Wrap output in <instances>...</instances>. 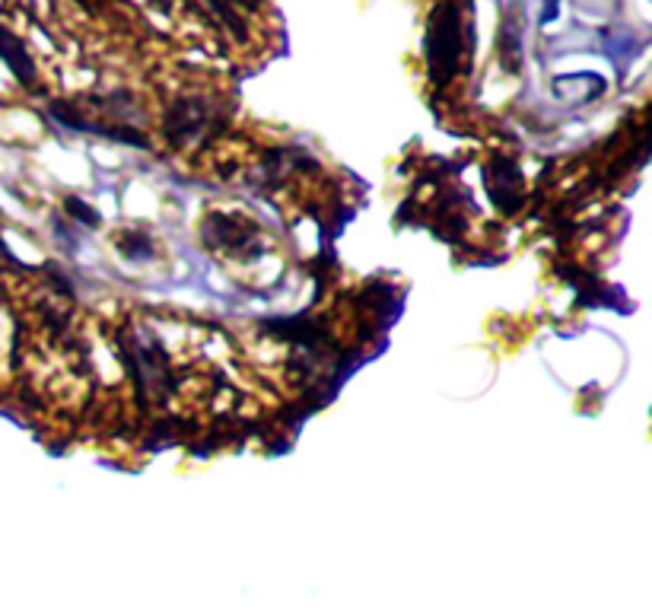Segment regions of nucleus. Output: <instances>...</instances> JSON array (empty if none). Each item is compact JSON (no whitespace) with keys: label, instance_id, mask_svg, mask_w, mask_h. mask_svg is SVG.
<instances>
[{"label":"nucleus","instance_id":"obj_4","mask_svg":"<svg viewBox=\"0 0 652 611\" xmlns=\"http://www.w3.org/2000/svg\"><path fill=\"white\" fill-rule=\"evenodd\" d=\"M207 3L214 7V13H217V17L223 20V23H226V26L233 29L236 35H243V17H239V13L233 10V3H229V0H207Z\"/></svg>","mask_w":652,"mask_h":611},{"label":"nucleus","instance_id":"obj_6","mask_svg":"<svg viewBox=\"0 0 652 611\" xmlns=\"http://www.w3.org/2000/svg\"><path fill=\"white\" fill-rule=\"evenodd\" d=\"M153 3H160V7H169V3H172V0H153Z\"/></svg>","mask_w":652,"mask_h":611},{"label":"nucleus","instance_id":"obj_3","mask_svg":"<svg viewBox=\"0 0 652 611\" xmlns=\"http://www.w3.org/2000/svg\"><path fill=\"white\" fill-rule=\"evenodd\" d=\"M0 61H3V64H7L26 86L35 84V61L29 57L26 45H23L7 26H0Z\"/></svg>","mask_w":652,"mask_h":611},{"label":"nucleus","instance_id":"obj_5","mask_svg":"<svg viewBox=\"0 0 652 611\" xmlns=\"http://www.w3.org/2000/svg\"><path fill=\"white\" fill-rule=\"evenodd\" d=\"M67 211H71V214H77V217H81V221H86V223H96V221H99V214H96V211H89V207H83V201H74V197L67 201Z\"/></svg>","mask_w":652,"mask_h":611},{"label":"nucleus","instance_id":"obj_2","mask_svg":"<svg viewBox=\"0 0 652 611\" xmlns=\"http://www.w3.org/2000/svg\"><path fill=\"white\" fill-rule=\"evenodd\" d=\"M217 109L204 99H179L165 115V138L172 143H197L211 131Z\"/></svg>","mask_w":652,"mask_h":611},{"label":"nucleus","instance_id":"obj_1","mask_svg":"<svg viewBox=\"0 0 652 611\" xmlns=\"http://www.w3.org/2000/svg\"><path fill=\"white\" fill-rule=\"evenodd\" d=\"M462 3L459 0H442L430 13V26H427V67L434 84L452 81L464 49H468V32H464Z\"/></svg>","mask_w":652,"mask_h":611}]
</instances>
